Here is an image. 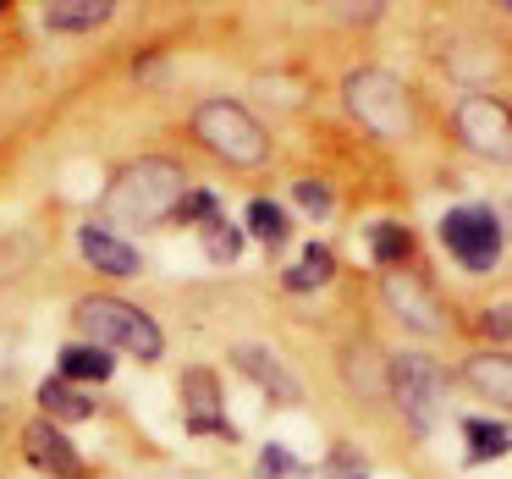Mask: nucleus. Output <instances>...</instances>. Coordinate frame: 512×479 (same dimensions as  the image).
<instances>
[{
	"label": "nucleus",
	"mask_w": 512,
	"mask_h": 479,
	"mask_svg": "<svg viewBox=\"0 0 512 479\" xmlns=\"http://www.w3.org/2000/svg\"><path fill=\"white\" fill-rule=\"evenodd\" d=\"M182 199H188L182 166H171V160H133V166L116 171V182L105 188V215H111V221H127V226H155V221H166V215H177Z\"/></svg>",
	"instance_id": "f257e3e1"
},
{
	"label": "nucleus",
	"mask_w": 512,
	"mask_h": 479,
	"mask_svg": "<svg viewBox=\"0 0 512 479\" xmlns=\"http://www.w3.org/2000/svg\"><path fill=\"white\" fill-rule=\"evenodd\" d=\"M78 325H83V336H89L94 347H116V353H127V358H160V331H155V320H149L144 309H133V303H122V298H83L78 309Z\"/></svg>",
	"instance_id": "f03ea898"
},
{
	"label": "nucleus",
	"mask_w": 512,
	"mask_h": 479,
	"mask_svg": "<svg viewBox=\"0 0 512 479\" xmlns=\"http://www.w3.org/2000/svg\"><path fill=\"white\" fill-rule=\"evenodd\" d=\"M193 138L204 149H215L221 160H232V166H265V155H270L265 127L232 100H204L193 111Z\"/></svg>",
	"instance_id": "7ed1b4c3"
},
{
	"label": "nucleus",
	"mask_w": 512,
	"mask_h": 479,
	"mask_svg": "<svg viewBox=\"0 0 512 479\" xmlns=\"http://www.w3.org/2000/svg\"><path fill=\"white\" fill-rule=\"evenodd\" d=\"M347 111L369 127L375 138H408L413 133V105H408V89H402L391 72H353L347 78Z\"/></svg>",
	"instance_id": "20e7f679"
},
{
	"label": "nucleus",
	"mask_w": 512,
	"mask_h": 479,
	"mask_svg": "<svg viewBox=\"0 0 512 479\" xmlns=\"http://www.w3.org/2000/svg\"><path fill=\"white\" fill-rule=\"evenodd\" d=\"M386 380H391V397H397L402 419H408L413 430H435V424H441V397H446V380H441V369H435L430 358H419V353L391 358Z\"/></svg>",
	"instance_id": "39448f33"
},
{
	"label": "nucleus",
	"mask_w": 512,
	"mask_h": 479,
	"mask_svg": "<svg viewBox=\"0 0 512 479\" xmlns=\"http://www.w3.org/2000/svg\"><path fill=\"white\" fill-rule=\"evenodd\" d=\"M441 243L463 259V270L485 276V270L496 265V254H501V221H496V210H485V204H463V210H452L441 221Z\"/></svg>",
	"instance_id": "423d86ee"
},
{
	"label": "nucleus",
	"mask_w": 512,
	"mask_h": 479,
	"mask_svg": "<svg viewBox=\"0 0 512 479\" xmlns=\"http://www.w3.org/2000/svg\"><path fill=\"white\" fill-rule=\"evenodd\" d=\"M457 133H463V144L474 149V155L512 160V116L501 111L490 94H468V100L457 105Z\"/></svg>",
	"instance_id": "0eeeda50"
},
{
	"label": "nucleus",
	"mask_w": 512,
	"mask_h": 479,
	"mask_svg": "<svg viewBox=\"0 0 512 479\" xmlns=\"http://www.w3.org/2000/svg\"><path fill=\"white\" fill-rule=\"evenodd\" d=\"M386 303L391 314H397L402 325H413V331H441V303L430 298V287H424L419 276H402V270H386Z\"/></svg>",
	"instance_id": "6e6552de"
},
{
	"label": "nucleus",
	"mask_w": 512,
	"mask_h": 479,
	"mask_svg": "<svg viewBox=\"0 0 512 479\" xmlns=\"http://www.w3.org/2000/svg\"><path fill=\"white\" fill-rule=\"evenodd\" d=\"M237 369H243V375L248 380H254V386L259 391H270V397H276L281 402V408H292V402H303V380L298 375H292V369L287 364H281V358L276 353H265V347H254V342H243V347H237Z\"/></svg>",
	"instance_id": "1a4fd4ad"
},
{
	"label": "nucleus",
	"mask_w": 512,
	"mask_h": 479,
	"mask_svg": "<svg viewBox=\"0 0 512 479\" xmlns=\"http://www.w3.org/2000/svg\"><path fill=\"white\" fill-rule=\"evenodd\" d=\"M23 452H28L34 468H45V474H56V479H78V468H83L78 452H72V441L50 419H34L23 430Z\"/></svg>",
	"instance_id": "9d476101"
},
{
	"label": "nucleus",
	"mask_w": 512,
	"mask_h": 479,
	"mask_svg": "<svg viewBox=\"0 0 512 479\" xmlns=\"http://www.w3.org/2000/svg\"><path fill=\"white\" fill-rule=\"evenodd\" d=\"M78 254L89 259L94 270H105V276H138V270H144L138 248L122 243L116 232H105V226H83V232H78Z\"/></svg>",
	"instance_id": "9b49d317"
},
{
	"label": "nucleus",
	"mask_w": 512,
	"mask_h": 479,
	"mask_svg": "<svg viewBox=\"0 0 512 479\" xmlns=\"http://www.w3.org/2000/svg\"><path fill=\"white\" fill-rule=\"evenodd\" d=\"M182 397H188V424L199 435H232V424L221 419V386H215L210 369H188L182 375Z\"/></svg>",
	"instance_id": "f8f14e48"
},
{
	"label": "nucleus",
	"mask_w": 512,
	"mask_h": 479,
	"mask_svg": "<svg viewBox=\"0 0 512 479\" xmlns=\"http://www.w3.org/2000/svg\"><path fill=\"white\" fill-rule=\"evenodd\" d=\"M463 375H468V386H474L479 397L512 408V353H479V358H468Z\"/></svg>",
	"instance_id": "ddd939ff"
},
{
	"label": "nucleus",
	"mask_w": 512,
	"mask_h": 479,
	"mask_svg": "<svg viewBox=\"0 0 512 479\" xmlns=\"http://www.w3.org/2000/svg\"><path fill=\"white\" fill-rule=\"evenodd\" d=\"M39 408H45L50 419H94V397L78 391L72 380H61V375L39 386Z\"/></svg>",
	"instance_id": "4468645a"
},
{
	"label": "nucleus",
	"mask_w": 512,
	"mask_h": 479,
	"mask_svg": "<svg viewBox=\"0 0 512 479\" xmlns=\"http://www.w3.org/2000/svg\"><path fill=\"white\" fill-rule=\"evenodd\" d=\"M111 353L94 342H72L61 347V380H111Z\"/></svg>",
	"instance_id": "2eb2a0df"
},
{
	"label": "nucleus",
	"mask_w": 512,
	"mask_h": 479,
	"mask_svg": "<svg viewBox=\"0 0 512 479\" xmlns=\"http://www.w3.org/2000/svg\"><path fill=\"white\" fill-rule=\"evenodd\" d=\"M105 17H111V0H61V6H50V28H61V34H89Z\"/></svg>",
	"instance_id": "dca6fc26"
},
{
	"label": "nucleus",
	"mask_w": 512,
	"mask_h": 479,
	"mask_svg": "<svg viewBox=\"0 0 512 479\" xmlns=\"http://www.w3.org/2000/svg\"><path fill=\"white\" fill-rule=\"evenodd\" d=\"M468 463H490V457H507L512 452V430L507 424H490V419H468Z\"/></svg>",
	"instance_id": "f3484780"
},
{
	"label": "nucleus",
	"mask_w": 512,
	"mask_h": 479,
	"mask_svg": "<svg viewBox=\"0 0 512 479\" xmlns=\"http://www.w3.org/2000/svg\"><path fill=\"white\" fill-rule=\"evenodd\" d=\"M369 254L380 259V265H402V259L413 254V237H408V226H397V221H375L369 226Z\"/></svg>",
	"instance_id": "a211bd4d"
},
{
	"label": "nucleus",
	"mask_w": 512,
	"mask_h": 479,
	"mask_svg": "<svg viewBox=\"0 0 512 479\" xmlns=\"http://www.w3.org/2000/svg\"><path fill=\"white\" fill-rule=\"evenodd\" d=\"M331 265H336L331 248L309 243V248H303V259L287 270V287H292V292H314V287H325V281H331Z\"/></svg>",
	"instance_id": "6ab92c4d"
},
{
	"label": "nucleus",
	"mask_w": 512,
	"mask_h": 479,
	"mask_svg": "<svg viewBox=\"0 0 512 479\" xmlns=\"http://www.w3.org/2000/svg\"><path fill=\"white\" fill-rule=\"evenodd\" d=\"M248 232H254L259 243L276 248V243H287V215H281L270 199H254V204H248Z\"/></svg>",
	"instance_id": "aec40b11"
},
{
	"label": "nucleus",
	"mask_w": 512,
	"mask_h": 479,
	"mask_svg": "<svg viewBox=\"0 0 512 479\" xmlns=\"http://www.w3.org/2000/svg\"><path fill=\"white\" fill-rule=\"evenodd\" d=\"M237 248H243L237 226H226L221 215H210V221H204V254H210L215 265H232V259H237Z\"/></svg>",
	"instance_id": "412c9836"
},
{
	"label": "nucleus",
	"mask_w": 512,
	"mask_h": 479,
	"mask_svg": "<svg viewBox=\"0 0 512 479\" xmlns=\"http://www.w3.org/2000/svg\"><path fill=\"white\" fill-rule=\"evenodd\" d=\"M479 331L496 336V342H512V303H501V309H485V314H479Z\"/></svg>",
	"instance_id": "4be33fe9"
},
{
	"label": "nucleus",
	"mask_w": 512,
	"mask_h": 479,
	"mask_svg": "<svg viewBox=\"0 0 512 479\" xmlns=\"http://www.w3.org/2000/svg\"><path fill=\"white\" fill-rule=\"evenodd\" d=\"M259 474L281 479V474H298V463H292V452H281V446H265V452H259Z\"/></svg>",
	"instance_id": "5701e85b"
},
{
	"label": "nucleus",
	"mask_w": 512,
	"mask_h": 479,
	"mask_svg": "<svg viewBox=\"0 0 512 479\" xmlns=\"http://www.w3.org/2000/svg\"><path fill=\"white\" fill-rule=\"evenodd\" d=\"M292 193H298V204H303V210H309V215H325V210H331V193H325L320 188V182H298V188H292Z\"/></svg>",
	"instance_id": "b1692460"
},
{
	"label": "nucleus",
	"mask_w": 512,
	"mask_h": 479,
	"mask_svg": "<svg viewBox=\"0 0 512 479\" xmlns=\"http://www.w3.org/2000/svg\"><path fill=\"white\" fill-rule=\"evenodd\" d=\"M501 226H512V204H507V221H501Z\"/></svg>",
	"instance_id": "393cba45"
},
{
	"label": "nucleus",
	"mask_w": 512,
	"mask_h": 479,
	"mask_svg": "<svg viewBox=\"0 0 512 479\" xmlns=\"http://www.w3.org/2000/svg\"><path fill=\"white\" fill-rule=\"evenodd\" d=\"M507 12H512V0H507Z\"/></svg>",
	"instance_id": "a878e982"
}]
</instances>
